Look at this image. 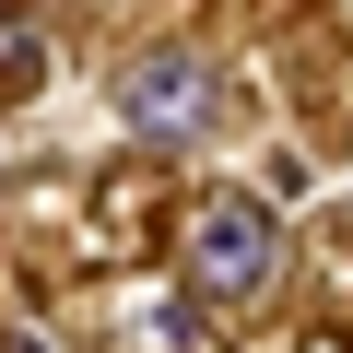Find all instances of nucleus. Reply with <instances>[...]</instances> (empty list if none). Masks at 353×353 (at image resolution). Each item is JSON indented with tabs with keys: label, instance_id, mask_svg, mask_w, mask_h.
I'll list each match as a JSON object with an SVG mask.
<instances>
[{
	"label": "nucleus",
	"instance_id": "3",
	"mask_svg": "<svg viewBox=\"0 0 353 353\" xmlns=\"http://www.w3.org/2000/svg\"><path fill=\"white\" fill-rule=\"evenodd\" d=\"M24 83H36V24L0 12V94H24Z\"/></svg>",
	"mask_w": 353,
	"mask_h": 353
},
{
	"label": "nucleus",
	"instance_id": "1",
	"mask_svg": "<svg viewBox=\"0 0 353 353\" xmlns=\"http://www.w3.org/2000/svg\"><path fill=\"white\" fill-rule=\"evenodd\" d=\"M283 271V212L271 201H248V189H224V201H201L189 212V294H259Z\"/></svg>",
	"mask_w": 353,
	"mask_h": 353
},
{
	"label": "nucleus",
	"instance_id": "2",
	"mask_svg": "<svg viewBox=\"0 0 353 353\" xmlns=\"http://www.w3.org/2000/svg\"><path fill=\"white\" fill-rule=\"evenodd\" d=\"M118 118H130L141 141L212 130V59H201V48H141V59L118 71Z\"/></svg>",
	"mask_w": 353,
	"mask_h": 353
}]
</instances>
